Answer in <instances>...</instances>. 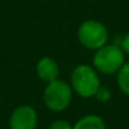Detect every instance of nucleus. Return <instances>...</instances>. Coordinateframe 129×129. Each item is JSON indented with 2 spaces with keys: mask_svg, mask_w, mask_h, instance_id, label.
I'll return each mask as SVG.
<instances>
[{
  "mask_svg": "<svg viewBox=\"0 0 129 129\" xmlns=\"http://www.w3.org/2000/svg\"><path fill=\"white\" fill-rule=\"evenodd\" d=\"M70 85L74 92L84 99L95 98L96 92L101 87L99 72L86 63H81L74 67L70 76Z\"/></svg>",
  "mask_w": 129,
  "mask_h": 129,
  "instance_id": "f257e3e1",
  "label": "nucleus"
},
{
  "mask_svg": "<svg viewBox=\"0 0 129 129\" xmlns=\"http://www.w3.org/2000/svg\"><path fill=\"white\" fill-rule=\"evenodd\" d=\"M125 63V53L118 43H106L92 56V67L101 75H116Z\"/></svg>",
  "mask_w": 129,
  "mask_h": 129,
  "instance_id": "f03ea898",
  "label": "nucleus"
},
{
  "mask_svg": "<svg viewBox=\"0 0 129 129\" xmlns=\"http://www.w3.org/2000/svg\"><path fill=\"white\" fill-rule=\"evenodd\" d=\"M74 90L70 82L57 79L46 84L43 90V103L46 108L53 113H61L66 110L72 101Z\"/></svg>",
  "mask_w": 129,
  "mask_h": 129,
  "instance_id": "7ed1b4c3",
  "label": "nucleus"
},
{
  "mask_svg": "<svg viewBox=\"0 0 129 129\" xmlns=\"http://www.w3.org/2000/svg\"><path fill=\"white\" fill-rule=\"evenodd\" d=\"M77 39L84 48L95 52L109 43V30L100 20L86 19L77 28Z\"/></svg>",
  "mask_w": 129,
  "mask_h": 129,
  "instance_id": "20e7f679",
  "label": "nucleus"
},
{
  "mask_svg": "<svg viewBox=\"0 0 129 129\" xmlns=\"http://www.w3.org/2000/svg\"><path fill=\"white\" fill-rule=\"evenodd\" d=\"M37 125L38 114L36 109L30 105H19L10 114V129H37Z\"/></svg>",
  "mask_w": 129,
  "mask_h": 129,
  "instance_id": "39448f33",
  "label": "nucleus"
},
{
  "mask_svg": "<svg viewBox=\"0 0 129 129\" xmlns=\"http://www.w3.org/2000/svg\"><path fill=\"white\" fill-rule=\"evenodd\" d=\"M36 74L44 84H48L59 79V66L54 58L44 56L36 64Z\"/></svg>",
  "mask_w": 129,
  "mask_h": 129,
  "instance_id": "423d86ee",
  "label": "nucleus"
},
{
  "mask_svg": "<svg viewBox=\"0 0 129 129\" xmlns=\"http://www.w3.org/2000/svg\"><path fill=\"white\" fill-rule=\"evenodd\" d=\"M72 129H106V123L96 114H87L80 118L72 125Z\"/></svg>",
  "mask_w": 129,
  "mask_h": 129,
  "instance_id": "0eeeda50",
  "label": "nucleus"
},
{
  "mask_svg": "<svg viewBox=\"0 0 129 129\" xmlns=\"http://www.w3.org/2000/svg\"><path fill=\"white\" fill-rule=\"evenodd\" d=\"M116 84L119 90L124 95L129 96V62H125L116 74Z\"/></svg>",
  "mask_w": 129,
  "mask_h": 129,
  "instance_id": "6e6552de",
  "label": "nucleus"
},
{
  "mask_svg": "<svg viewBox=\"0 0 129 129\" xmlns=\"http://www.w3.org/2000/svg\"><path fill=\"white\" fill-rule=\"evenodd\" d=\"M95 98H96L100 103H108V101L111 99V91H110V89H108V87H105V86H101V87L99 89V91L96 92Z\"/></svg>",
  "mask_w": 129,
  "mask_h": 129,
  "instance_id": "1a4fd4ad",
  "label": "nucleus"
},
{
  "mask_svg": "<svg viewBox=\"0 0 129 129\" xmlns=\"http://www.w3.org/2000/svg\"><path fill=\"white\" fill-rule=\"evenodd\" d=\"M48 129H72V124L64 119H57L51 123Z\"/></svg>",
  "mask_w": 129,
  "mask_h": 129,
  "instance_id": "9d476101",
  "label": "nucleus"
},
{
  "mask_svg": "<svg viewBox=\"0 0 129 129\" xmlns=\"http://www.w3.org/2000/svg\"><path fill=\"white\" fill-rule=\"evenodd\" d=\"M120 47L124 51L125 54H129V32L126 34H124V37L120 41Z\"/></svg>",
  "mask_w": 129,
  "mask_h": 129,
  "instance_id": "9b49d317",
  "label": "nucleus"
}]
</instances>
